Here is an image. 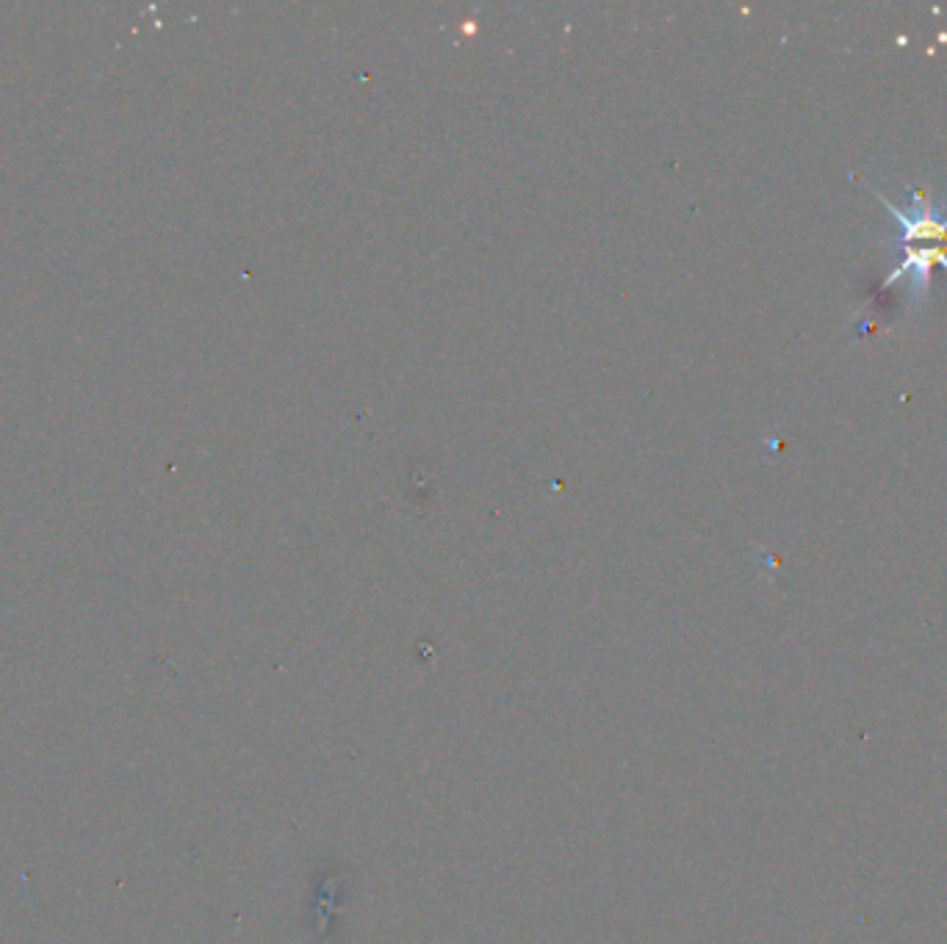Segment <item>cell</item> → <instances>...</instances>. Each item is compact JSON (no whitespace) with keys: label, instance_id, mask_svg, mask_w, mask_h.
I'll list each match as a JSON object with an SVG mask.
<instances>
[{"label":"cell","instance_id":"6da1fadb","mask_svg":"<svg viewBox=\"0 0 947 944\" xmlns=\"http://www.w3.org/2000/svg\"><path fill=\"white\" fill-rule=\"evenodd\" d=\"M881 205L887 208L889 214L895 216L900 233L887 239L889 250L903 252L928 244V247H939L947 250V205H939L931 197V192H912V208L903 211L898 205H892L887 197L878 194Z\"/></svg>","mask_w":947,"mask_h":944}]
</instances>
